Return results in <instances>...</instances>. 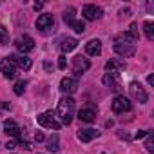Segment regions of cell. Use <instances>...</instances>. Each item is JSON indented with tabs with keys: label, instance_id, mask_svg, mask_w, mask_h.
Here are the masks:
<instances>
[{
	"label": "cell",
	"instance_id": "6da1fadb",
	"mask_svg": "<svg viewBox=\"0 0 154 154\" xmlns=\"http://www.w3.org/2000/svg\"><path fill=\"white\" fill-rule=\"evenodd\" d=\"M56 114L60 118V123L63 125H69L72 122V116H74V100L71 96H65L58 102V109H56Z\"/></svg>",
	"mask_w": 154,
	"mask_h": 154
},
{
	"label": "cell",
	"instance_id": "7a4b0ae2",
	"mask_svg": "<svg viewBox=\"0 0 154 154\" xmlns=\"http://www.w3.org/2000/svg\"><path fill=\"white\" fill-rule=\"evenodd\" d=\"M36 122H38V125H42V127H45V129H54V131H58L60 125H62V123L56 120V114H54L53 111H47V112L38 114V116H36Z\"/></svg>",
	"mask_w": 154,
	"mask_h": 154
},
{
	"label": "cell",
	"instance_id": "3957f363",
	"mask_svg": "<svg viewBox=\"0 0 154 154\" xmlns=\"http://www.w3.org/2000/svg\"><path fill=\"white\" fill-rule=\"evenodd\" d=\"M89 67H91L89 58H85V56H82V54H78V56L72 58V71H74L76 76H82Z\"/></svg>",
	"mask_w": 154,
	"mask_h": 154
},
{
	"label": "cell",
	"instance_id": "277c9868",
	"mask_svg": "<svg viewBox=\"0 0 154 154\" xmlns=\"http://www.w3.org/2000/svg\"><path fill=\"white\" fill-rule=\"evenodd\" d=\"M129 91H131V96L134 98V100H138L140 103H145L147 100H149V94H147V91L141 87V84H138V82H131L129 84Z\"/></svg>",
	"mask_w": 154,
	"mask_h": 154
},
{
	"label": "cell",
	"instance_id": "5b68a950",
	"mask_svg": "<svg viewBox=\"0 0 154 154\" xmlns=\"http://www.w3.org/2000/svg\"><path fill=\"white\" fill-rule=\"evenodd\" d=\"M131 107H132V103H131L129 98H125V96H116V98L112 100V103H111V109H112V112H116V114H122V112H125V111H131Z\"/></svg>",
	"mask_w": 154,
	"mask_h": 154
},
{
	"label": "cell",
	"instance_id": "8992f818",
	"mask_svg": "<svg viewBox=\"0 0 154 154\" xmlns=\"http://www.w3.org/2000/svg\"><path fill=\"white\" fill-rule=\"evenodd\" d=\"M138 38H140V35H138L136 24H131L129 31L122 33V35L116 38V42H122V40H123V44H131V45H134V42H138Z\"/></svg>",
	"mask_w": 154,
	"mask_h": 154
},
{
	"label": "cell",
	"instance_id": "52a82bcc",
	"mask_svg": "<svg viewBox=\"0 0 154 154\" xmlns=\"http://www.w3.org/2000/svg\"><path fill=\"white\" fill-rule=\"evenodd\" d=\"M15 67H20V69H24V71H27V69H31V58H27V56H24V54H9V56H6Z\"/></svg>",
	"mask_w": 154,
	"mask_h": 154
},
{
	"label": "cell",
	"instance_id": "ba28073f",
	"mask_svg": "<svg viewBox=\"0 0 154 154\" xmlns=\"http://www.w3.org/2000/svg\"><path fill=\"white\" fill-rule=\"evenodd\" d=\"M82 15H84L85 20H96V18H102L103 11H102V8H98L94 4H87V6H84Z\"/></svg>",
	"mask_w": 154,
	"mask_h": 154
},
{
	"label": "cell",
	"instance_id": "9c48e42d",
	"mask_svg": "<svg viewBox=\"0 0 154 154\" xmlns=\"http://www.w3.org/2000/svg\"><path fill=\"white\" fill-rule=\"evenodd\" d=\"M53 26H54V18H53V15H49V13L40 15V17L36 18V29H40L42 33H47L49 29H53Z\"/></svg>",
	"mask_w": 154,
	"mask_h": 154
},
{
	"label": "cell",
	"instance_id": "30bf717a",
	"mask_svg": "<svg viewBox=\"0 0 154 154\" xmlns=\"http://www.w3.org/2000/svg\"><path fill=\"white\" fill-rule=\"evenodd\" d=\"M15 45H17V49L22 54H26V53H29V51L35 49V40L31 36H20V38L15 40Z\"/></svg>",
	"mask_w": 154,
	"mask_h": 154
},
{
	"label": "cell",
	"instance_id": "8fae6325",
	"mask_svg": "<svg viewBox=\"0 0 154 154\" xmlns=\"http://www.w3.org/2000/svg\"><path fill=\"white\" fill-rule=\"evenodd\" d=\"M0 72H2L4 78H8V80H15L17 78V67L8 58H4L2 62H0Z\"/></svg>",
	"mask_w": 154,
	"mask_h": 154
},
{
	"label": "cell",
	"instance_id": "7c38bea8",
	"mask_svg": "<svg viewBox=\"0 0 154 154\" xmlns=\"http://www.w3.org/2000/svg\"><path fill=\"white\" fill-rule=\"evenodd\" d=\"M114 51L122 56V58H131V56H134V53H136V47L134 45H131V44H123V42H116L114 44Z\"/></svg>",
	"mask_w": 154,
	"mask_h": 154
},
{
	"label": "cell",
	"instance_id": "4fadbf2b",
	"mask_svg": "<svg viewBox=\"0 0 154 154\" xmlns=\"http://www.w3.org/2000/svg\"><path fill=\"white\" fill-rule=\"evenodd\" d=\"M76 89H78V80L76 78H63L60 82V91L65 94H72Z\"/></svg>",
	"mask_w": 154,
	"mask_h": 154
},
{
	"label": "cell",
	"instance_id": "5bb4252c",
	"mask_svg": "<svg viewBox=\"0 0 154 154\" xmlns=\"http://www.w3.org/2000/svg\"><path fill=\"white\" fill-rule=\"evenodd\" d=\"M76 136H78V140H80V141L89 143L91 140H94V138H98V136H100V131H96V129H80Z\"/></svg>",
	"mask_w": 154,
	"mask_h": 154
},
{
	"label": "cell",
	"instance_id": "9a60e30c",
	"mask_svg": "<svg viewBox=\"0 0 154 154\" xmlns=\"http://www.w3.org/2000/svg\"><path fill=\"white\" fill-rule=\"evenodd\" d=\"M78 120H80V122H85V123L94 122V120H96V111H94V107L80 109V112H78Z\"/></svg>",
	"mask_w": 154,
	"mask_h": 154
},
{
	"label": "cell",
	"instance_id": "2e32d148",
	"mask_svg": "<svg viewBox=\"0 0 154 154\" xmlns=\"http://www.w3.org/2000/svg\"><path fill=\"white\" fill-rule=\"evenodd\" d=\"M20 127H18V123L15 122V120H6L4 122V132L6 134H9V136H15V138H20Z\"/></svg>",
	"mask_w": 154,
	"mask_h": 154
},
{
	"label": "cell",
	"instance_id": "e0dca14e",
	"mask_svg": "<svg viewBox=\"0 0 154 154\" xmlns=\"http://www.w3.org/2000/svg\"><path fill=\"white\" fill-rule=\"evenodd\" d=\"M103 84L107 87H112L114 91H118L120 89V76H118V72H107L103 76Z\"/></svg>",
	"mask_w": 154,
	"mask_h": 154
},
{
	"label": "cell",
	"instance_id": "ac0fdd59",
	"mask_svg": "<svg viewBox=\"0 0 154 154\" xmlns=\"http://www.w3.org/2000/svg\"><path fill=\"white\" fill-rule=\"evenodd\" d=\"M85 53L89 56H98L102 53V42L100 40H91L85 44Z\"/></svg>",
	"mask_w": 154,
	"mask_h": 154
},
{
	"label": "cell",
	"instance_id": "d6986e66",
	"mask_svg": "<svg viewBox=\"0 0 154 154\" xmlns=\"http://www.w3.org/2000/svg\"><path fill=\"white\" fill-rule=\"evenodd\" d=\"M76 47H78V40H76V38H63L62 44H60V49H62L63 54H65V53H71V51L76 49Z\"/></svg>",
	"mask_w": 154,
	"mask_h": 154
},
{
	"label": "cell",
	"instance_id": "ffe728a7",
	"mask_svg": "<svg viewBox=\"0 0 154 154\" xmlns=\"http://www.w3.org/2000/svg\"><path fill=\"white\" fill-rule=\"evenodd\" d=\"M105 69L109 72H118L120 69H125V62H122V60H109L105 63Z\"/></svg>",
	"mask_w": 154,
	"mask_h": 154
},
{
	"label": "cell",
	"instance_id": "44dd1931",
	"mask_svg": "<svg viewBox=\"0 0 154 154\" xmlns=\"http://www.w3.org/2000/svg\"><path fill=\"white\" fill-rule=\"evenodd\" d=\"M60 138H58V134H53L51 138H49V141H47V150H51V152H58V149H60Z\"/></svg>",
	"mask_w": 154,
	"mask_h": 154
},
{
	"label": "cell",
	"instance_id": "7402d4cb",
	"mask_svg": "<svg viewBox=\"0 0 154 154\" xmlns=\"http://www.w3.org/2000/svg\"><path fill=\"white\" fill-rule=\"evenodd\" d=\"M63 22H65L69 27L74 24V9H72V8H69V9L63 13Z\"/></svg>",
	"mask_w": 154,
	"mask_h": 154
},
{
	"label": "cell",
	"instance_id": "603a6c76",
	"mask_svg": "<svg viewBox=\"0 0 154 154\" xmlns=\"http://www.w3.org/2000/svg\"><path fill=\"white\" fill-rule=\"evenodd\" d=\"M143 31H145V36H147V40H154V29H152V22H145L143 24Z\"/></svg>",
	"mask_w": 154,
	"mask_h": 154
},
{
	"label": "cell",
	"instance_id": "cb8c5ba5",
	"mask_svg": "<svg viewBox=\"0 0 154 154\" xmlns=\"http://www.w3.org/2000/svg\"><path fill=\"white\" fill-rule=\"evenodd\" d=\"M26 85H27V82L26 80H18L17 84H15V94H24V91H26Z\"/></svg>",
	"mask_w": 154,
	"mask_h": 154
},
{
	"label": "cell",
	"instance_id": "d4e9b609",
	"mask_svg": "<svg viewBox=\"0 0 154 154\" xmlns=\"http://www.w3.org/2000/svg\"><path fill=\"white\" fill-rule=\"evenodd\" d=\"M76 33H78V35H82V33H85V24L82 22V20H74V24L71 26Z\"/></svg>",
	"mask_w": 154,
	"mask_h": 154
},
{
	"label": "cell",
	"instance_id": "484cf974",
	"mask_svg": "<svg viewBox=\"0 0 154 154\" xmlns=\"http://www.w3.org/2000/svg\"><path fill=\"white\" fill-rule=\"evenodd\" d=\"M9 42V35H8V29L0 24V44H8Z\"/></svg>",
	"mask_w": 154,
	"mask_h": 154
},
{
	"label": "cell",
	"instance_id": "4316f807",
	"mask_svg": "<svg viewBox=\"0 0 154 154\" xmlns=\"http://www.w3.org/2000/svg\"><path fill=\"white\" fill-rule=\"evenodd\" d=\"M145 149L149 152H154V138H152V132L147 134V141H145Z\"/></svg>",
	"mask_w": 154,
	"mask_h": 154
},
{
	"label": "cell",
	"instance_id": "83f0119b",
	"mask_svg": "<svg viewBox=\"0 0 154 154\" xmlns=\"http://www.w3.org/2000/svg\"><path fill=\"white\" fill-rule=\"evenodd\" d=\"M65 65H67L65 54H60V58H58V67H60V69H65Z\"/></svg>",
	"mask_w": 154,
	"mask_h": 154
},
{
	"label": "cell",
	"instance_id": "f1b7e54d",
	"mask_svg": "<svg viewBox=\"0 0 154 154\" xmlns=\"http://www.w3.org/2000/svg\"><path fill=\"white\" fill-rule=\"evenodd\" d=\"M17 145H18V141H13V140H9V141L6 143V149H8V150H13Z\"/></svg>",
	"mask_w": 154,
	"mask_h": 154
},
{
	"label": "cell",
	"instance_id": "f546056e",
	"mask_svg": "<svg viewBox=\"0 0 154 154\" xmlns=\"http://www.w3.org/2000/svg\"><path fill=\"white\" fill-rule=\"evenodd\" d=\"M11 109V103H8V102H0V112L2 111H9Z\"/></svg>",
	"mask_w": 154,
	"mask_h": 154
},
{
	"label": "cell",
	"instance_id": "4dcf8cb0",
	"mask_svg": "<svg viewBox=\"0 0 154 154\" xmlns=\"http://www.w3.org/2000/svg\"><path fill=\"white\" fill-rule=\"evenodd\" d=\"M35 140H36L38 143H40V141H44V140H45V136H44V132H36V134H35Z\"/></svg>",
	"mask_w": 154,
	"mask_h": 154
},
{
	"label": "cell",
	"instance_id": "1f68e13d",
	"mask_svg": "<svg viewBox=\"0 0 154 154\" xmlns=\"http://www.w3.org/2000/svg\"><path fill=\"white\" fill-rule=\"evenodd\" d=\"M33 8H35V11H40V9L44 8V4H42V2H36V4H35Z\"/></svg>",
	"mask_w": 154,
	"mask_h": 154
},
{
	"label": "cell",
	"instance_id": "d6a6232c",
	"mask_svg": "<svg viewBox=\"0 0 154 154\" xmlns=\"http://www.w3.org/2000/svg\"><path fill=\"white\" fill-rule=\"evenodd\" d=\"M147 82H149V85H154V76H152V74L147 76Z\"/></svg>",
	"mask_w": 154,
	"mask_h": 154
},
{
	"label": "cell",
	"instance_id": "836d02e7",
	"mask_svg": "<svg viewBox=\"0 0 154 154\" xmlns=\"http://www.w3.org/2000/svg\"><path fill=\"white\" fill-rule=\"evenodd\" d=\"M147 134H149L147 131H140V132L136 134V138H143V136H147Z\"/></svg>",
	"mask_w": 154,
	"mask_h": 154
},
{
	"label": "cell",
	"instance_id": "e575fe53",
	"mask_svg": "<svg viewBox=\"0 0 154 154\" xmlns=\"http://www.w3.org/2000/svg\"><path fill=\"white\" fill-rule=\"evenodd\" d=\"M102 154H105V152H102Z\"/></svg>",
	"mask_w": 154,
	"mask_h": 154
}]
</instances>
